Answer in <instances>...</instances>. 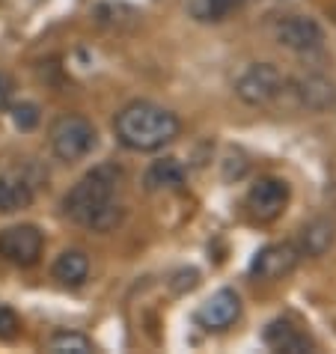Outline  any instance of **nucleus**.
I'll return each mask as SVG.
<instances>
[{"label": "nucleus", "mask_w": 336, "mask_h": 354, "mask_svg": "<svg viewBox=\"0 0 336 354\" xmlns=\"http://www.w3.org/2000/svg\"><path fill=\"white\" fill-rule=\"evenodd\" d=\"M122 167L113 161H104L86 170L72 188L66 191L60 209L72 223L84 226L90 232L107 235L125 221V205L116 200L122 188Z\"/></svg>", "instance_id": "1"}, {"label": "nucleus", "mask_w": 336, "mask_h": 354, "mask_svg": "<svg viewBox=\"0 0 336 354\" xmlns=\"http://www.w3.org/2000/svg\"><path fill=\"white\" fill-rule=\"evenodd\" d=\"M182 131L179 116L155 102H128L113 120V134L128 152H158Z\"/></svg>", "instance_id": "2"}, {"label": "nucleus", "mask_w": 336, "mask_h": 354, "mask_svg": "<svg viewBox=\"0 0 336 354\" xmlns=\"http://www.w3.org/2000/svg\"><path fill=\"white\" fill-rule=\"evenodd\" d=\"M48 146H51L57 161L75 164L84 161L98 146V131L81 113H60L48 129Z\"/></svg>", "instance_id": "3"}, {"label": "nucleus", "mask_w": 336, "mask_h": 354, "mask_svg": "<svg viewBox=\"0 0 336 354\" xmlns=\"http://www.w3.org/2000/svg\"><path fill=\"white\" fill-rule=\"evenodd\" d=\"M286 81H289V77L274 63H250L235 77V95H239L244 104L268 107V104L283 102Z\"/></svg>", "instance_id": "4"}, {"label": "nucleus", "mask_w": 336, "mask_h": 354, "mask_svg": "<svg viewBox=\"0 0 336 354\" xmlns=\"http://www.w3.org/2000/svg\"><path fill=\"white\" fill-rule=\"evenodd\" d=\"M45 235L36 223H12L0 230V259L15 268H33L42 259Z\"/></svg>", "instance_id": "5"}, {"label": "nucleus", "mask_w": 336, "mask_h": 354, "mask_svg": "<svg viewBox=\"0 0 336 354\" xmlns=\"http://www.w3.org/2000/svg\"><path fill=\"white\" fill-rule=\"evenodd\" d=\"M289 98V104L301 107V111H328L336 104V86L330 77L324 75H301V77H289L286 81V93L283 102Z\"/></svg>", "instance_id": "6"}, {"label": "nucleus", "mask_w": 336, "mask_h": 354, "mask_svg": "<svg viewBox=\"0 0 336 354\" xmlns=\"http://www.w3.org/2000/svg\"><path fill=\"white\" fill-rule=\"evenodd\" d=\"M244 203H247V212L256 221L262 223L277 221L286 212V205H289V182L277 179V176H262V179H256L250 185Z\"/></svg>", "instance_id": "7"}, {"label": "nucleus", "mask_w": 336, "mask_h": 354, "mask_svg": "<svg viewBox=\"0 0 336 354\" xmlns=\"http://www.w3.org/2000/svg\"><path fill=\"white\" fill-rule=\"evenodd\" d=\"M274 39L286 51L315 54V51H321V45H324V30L319 27V21H312V18H306V15H286L277 21Z\"/></svg>", "instance_id": "8"}, {"label": "nucleus", "mask_w": 336, "mask_h": 354, "mask_svg": "<svg viewBox=\"0 0 336 354\" xmlns=\"http://www.w3.org/2000/svg\"><path fill=\"white\" fill-rule=\"evenodd\" d=\"M301 253L295 248V241H283V244H268L253 257L250 262V274L259 280H283L289 277L298 265Z\"/></svg>", "instance_id": "9"}, {"label": "nucleus", "mask_w": 336, "mask_h": 354, "mask_svg": "<svg viewBox=\"0 0 336 354\" xmlns=\"http://www.w3.org/2000/svg\"><path fill=\"white\" fill-rule=\"evenodd\" d=\"M262 342L274 351H286V354H306L312 348V339L298 328L292 324L289 319H274L268 322V328L262 330Z\"/></svg>", "instance_id": "10"}, {"label": "nucleus", "mask_w": 336, "mask_h": 354, "mask_svg": "<svg viewBox=\"0 0 336 354\" xmlns=\"http://www.w3.org/2000/svg\"><path fill=\"white\" fill-rule=\"evenodd\" d=\"M239 316H241V298L232 289L214 292L212 298L203 304V310H200V322L205 324V328H212V330L230 328V324Z\"/></svg>", "instance_id": "11"}, {"label": "nucleus", "mask_w": 336, "mask_h": 354, "mask_svg": "<svg viewBox=\"0 0 336 354\" xmlns=\"http://www.w3.org/2000/svg\"><path fill=\"white\" fill-rule=\"evenodd\" d=\"M336 241V226L333 221H324V218H315L304 226V230L298 232V241H295V248H298L301 257H324Z\"/></svg>", "instance_id": "12"}, {"label": "nucleus", "mask_w": 336, "mask_h": 354, "mask_svg": "<svg viewBox=\"0 0 336 354\" xmlns=\"http://www.w3.org/2000/svg\"><path fill=\"white\" fill-rule=\"evenodd\" d=\"M51 277L63 286H84L86 277H90V257L84 250H63L60 257L51 265Z\"/></svg>", "instance_id": "13"}, {"label": "nucleus", "mask_w": 336, "mask_h": 354, "mask_svg": "<svg viewBox=\"0 0 336 354\" xmlns=\"http://www.w3.org/2000/svg\"><path fill=\"white\" fill-rule=\"evenodd\" d=\"M185 185V167L176 158H158L146 167L143 173V188L155 194V191H176Z\"/></svg>", "instance_id": "14"}, {"label": "nucleus", "mask_w": 336, "mask_h": 354, "mask_svg": "<svg viewBox=\"0 0 336 354\" xmlns=\"http://www.w3.org/2000/svg\"><path fill=\"white\" fill-rule=\"evenodd\" d=\"M33 205V188L21 176H0V214H15Z\"/></svg>", "instance_id": "15"}, {"label": "nucleus", "mask_w": 336, "mask_h": 354, "mask_svg": "<svg viewBox=\"0 0 336 354\" xmlns=\"http://www.w3.org/2000/svg\"><path fill=\"white\" fill-rule=\"evenodd\" d=\"M247 3V0H191V15L196 21H223Z\"/></svg>", "instance_id": "16"}, {"label": "nucleus", "mask_w": 336, "mask_h": 354, "mask_svg": "<svg viewBox=\"0 0 336 354\" xmlns=\"http://www.w3.org/2000/svg\"><path fill=\"white\" fill-rule=\"evenodd\" d=\"M51 354H93V339L77 330H57L45 346Z\"/></svg>", "instance_id": "17"}, {"label": "nucleus", "mask_w": 336, "mask_h": 354, "mask_svg": "<svg viewBox=\"0 0 336 354\" xmlns=\"http://www.w3.org/2000/svg\"><path fill=\"white\" fill-rule=\"evenodd\" d=\"M9 111H12V122L18 131H33L39 125V107L33 102H21V104H9Z\"/></svg>", "instance_id": "18"}, {"label": "nucleus", "mask_w": 336, "mask_h": 354, "mask_svg": "<svg viewBox=\"0 0 336 354\" xmlns=\"http://www.w3.org/2000/svg\"><path fill=\"white\" fill-rule=\"evenodd\" d=\"M18 333H21V319H18V313L12 307H3V304H0V339L12 342Z\"/></svg>", "instance_id": "19"}, {"label": "nucleus", "mask_w": 336, "mask_h": 354, "mask_svg": "<svg viewBox=\"0 0 336 354\" xmlns=\"http://www.w3.org/2000/svg\"><path fill=\"white\" fill-rule=\"evenodd\" d=\"M12 93H15V81L6 72H0V113L9 111V104H12Z\"/></svg>", "instance_id": "20"}, {"label": "nucleus", "mask_w": 336, "mask_h": 354, "mask_svg": "<svg viewBox=\"0 0 336 354\" xmlns=\"http://www.w3.org/2000/svg\"><path fill=\"white\" fill-rule=\"evenodd\" d=\"M179 280H182V283H173V289H176V292H185V289L191 292V289H196V283H200V274H196L194 268H187V271L179 274Z\"/></svg>", "instance_id": "21"}]
</instances>
